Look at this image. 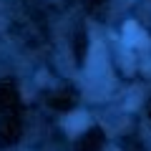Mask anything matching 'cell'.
Listing matches in <instances>:
<instances>
[{
  "label": "cell",
  "mask_w": 151,
  "mask_h": 151,
  "mask_svg": "<svg viewBox=\"0 0 151 151\" xmlns=\"http://www.w3.org/2000/svg\"><path fill=\"white\" fill-rule=\"evenodd\" d=\"M124 38H126V43H131V45L146 43V38H144V33H141V28L136 25L134 20H129V23L124 25Z\"/></svg>",
  "instance_id": "2"
},
{
  "label": "cell",
  "mask_w": 151,
  "mask_h": 151,
  "mask_svg": "<svg viewBox=\"0 0 151 151\" xmlns=\"http://www.w3.org/2000/svg\"><path fill=\"white\" fill-rule=\"evenodd\" d=\"M63 126L70 131V134H78V131H83L88 126V116H86V111H76V113H70L68 119H63Z\"/></svg>",
  "instance_id": "1"
}]
</instances>
